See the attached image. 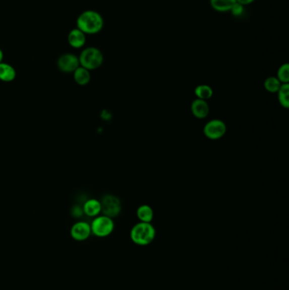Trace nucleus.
Wrapping results in <instances>:
<instances>
[{
  "label": "nucleus",
  "mask_w": 289,
  "mask_h": 290,
  "mask_svg": "<svg viewBox=\"0 0 289 290\" xmlns=\"http://www.w3.org/2000/svg\"><path fill=\"white\" fill-rule=\"evenodd\" d=\"M57 67L64 73H73L80 67L79 58L73 53H64L59 57Z\"/></svg>",
  "instance_id": "0eeeda50"
},
{
  "label": "nucleus",
  "mask_w": 289,
  "mask_h": 290,
  "mask_svg": "<svg viewBox=\"0 0 289 290\" xmlns=\"http://www.w3.org/2000/svg\"><path fill=\"white\" fill-rule=\"evenodd\" d=\"M77 25L85 34H97L104 27V19L97 11H86L78 16Z\"/></svg>",
  "instance_id": "f257e3e1"
},
{
  "label": "nucleus",
  "mask_w": 289,
  "mask_h": 290,
  "mask_svg": "<svg viewBox=\"0 0 289 290\" xmlns=\"http://www.w3.org/2000/svg\"><path fill=\"white\" fill-rule=\"evenodd\" d=\"M83 212L89 217H96L101 213V203L96 199H90L82 205Z\"/></svg>",
  "instance_id": "9b49d317"
},
{
  "label": "nucleus",
  "mask_w": 289,
  "mask_h": 290,
  "mask_svg": "<svg viewBox=\"0 0 289 290\" xmlns=\"http://www.w3.org/2000/svg\"><path fill=\"white\" fill-rule=\"evenodd\" d=\"M156 237V230L151 223L139 221L131 229L130 238L135 245L147 246L150 245Z\"/></svg>",
  "instance_id": "f03ea898"
},
{
  "label": "nucleus",
  "mask_w": 289,
  "mask_h": 290,
  "mask_svg": "<svg viewBox=\"0 0 289 290\" xmlns=\"http://www.w3.org/2000/svg\"><path fill=\"white\" fill-rule=\"evenodd\" d=\"M278 102L281 107L285 109L289 108V83H282L277 92Z\"/></svg>",
  "instance_id": "f3484780"
},
{
  "label": "nucleus",
  "mask_w": 289,
  "mask_h": 290,
  "mask_svg": "<svg viewBox=\"0 0 289 290\" xmlns=\"http://www.w3.org/2000/svg\"><path fill=\"white\" fill-rule=\"evenodd\" d=\"M210 6L217 12H227L237 3V0H210Z\"/></svg>",
  "instance_id": "2eb2a0df"
},
{
  "label": "nucleus",
  "mask_w": 289,
  "mask_h": 290,
  "mask_svg": "<svg viewBox=\"0 0 289 290\" xmlns=\"http://www.w3.org/2000/svg\"><path fill=\"white\" fill-rule=\"evenodd\" d=\"M16 77V71L12 66L7 63H0V81L11 83Z\"/></svg>",
  "instance_id": "f8f14e48"
},
{
  "label": "nucleus",
  "mask_w": 289,
  "mask_h": 290,
  "mask_svg": "<svg viewBox=\"0 0 289 290\" xmlns=\"http://www.w3.org/2000/svg\"><path fill=\"white\" fill-rule=\"evenodd\" d=\"M282 83L277 79L276 77H269L264 82V88L265 90L271 93H276L279 88H281Z\"/></svg>",
  "instance_id": "a211bd4d"
},
{
  "label": "nucleus",
  "mask_w": 289,
  "mask_h": 290,
  "mask_svg": "<svg viewBox=\"0 0 289 290\" xmlns=\"http://www.w3.org/2000/svg\"><path fill=\"white\" fill-rule=\"evenodd\" d=\"M90 226L92 235L98 238H106L114 231V222L109 216L102 215L94 217Z\"/></svg>",
  "instance_id": "20e7f679"
},
{
  "label": "nucleus",
  "mask_w": 289,
  "mask_h": 290,
  "mask_svg": "<svg viewBox=\"0 0 289 290\" xmlns=\"http://www.w3.org/2000/svg\"><path fill=\"white\" fill-rule=\"evenodd\" d=\"M3 59H4L3 51H2V49L0 48V63H2V62H3Z\"/></svg>",
  "instance_id": "5701e85b"
},
{
  "label": "nucleus",
  "mask_w": 289,
  "mask_h": 290,
  "mask_svg": "<svg viewBox=\"0 0 289 290\" xmlns=\"http://www.w3.org/2000/svg\"><path fill=\"white\" fill-rule=\"evenodd\" d=\"M92 235L90 224L87 221H77L71 228V236L76 241H85Z\"/></svg>",
  "instance_id": "6e6552de"
},
{
  "label": "nucleus",
  "mask_w": 289,
  "mask_h": 290,
  "mask_svg": "<svg viewBox=\"0 0 289 290\" xmlns=\"http://www.w3.org/2000/svg\"><path fill=\"white\" fill-rule=\"evenodd\" d=\"M194 94L197 97V99H203V100H206L211 99L213 94H214V91L210 86L206 85V84H200V85L197 86L195 89H194Z\"/></svg>",
  "instance_id": "dca6fc26"
},
{
  "label": "nucleus",
  "mask_w": 289,
  "mask_h": 290,
  "mask_svg": "<svg viewBox=\"0 0 289 290\" xmlns=\"http://www.w3.org/2000/svg\"><path fill=\"white\" fill-rule=\"evenodd\" d=\"M68 43L72 48H82L86 43L85 33L78 28L72 30L68 35Z\"/></svg>",
  "instance_id": "9d476101"
},
{
  "label": "nucleus",
  "mask_w": 289,
  "mask_h": 290,
  "mask_svg": "<svg viewBox=\"0 0 289 290\" xmlns=\"http://www.w3.org/2000/svg\"><path fill=\"white\" fill-rule=\"evenodd\" d=\"M72 215L73 217H76V218H79L81 216H83L84 212H83L82 206L74 205L72 209Z\"/></svg>",
  "instance_id": "412c9836"
},
{
  "label": "nucleus",
  "mask_w": 289,
  "mask_h": 290,
  "mask_svg": "<svg viewBox=\"0 0 289 290\" xmlns=\"http://www.w3.org/2000/svg\"><path fill=\"white\" fill-rule=\"evenodd\" d=\"M230 12H231L232 15L235 16V17L241 16L244 13V6H242L240 4L236 3L232 7L231 10H230Z\"/></svg>",
  "instance_id": "aec40b11"
},
{
  "label": "nucleus",
  "mask_w": 289,
  "mask_h": 290,
  "mask_svg": "<svg viewBox=\"0 0 289 290\" xmlns=\"http://www.w3.org/2000/svg\"><path fill=\"white\" fill-rule=\"evenodd\" d=\"M191 112L197 119H204L210 114V105L206 100L195 99L192 102Z\"/></svg>",
  "instance_id": "1a4fd4ad"
},
{
  "label": "nucleus",
  "mask_w": 289,
  "mask_h": 290,
  "mask_svg": "<svg viewBox=\"0 0 289 290\" xmlns=\"http://www.w3.org/2000/svg\"><path fill=\"white\" fill-rule=\"evenodd\" d=\"M226 125L223 121L220 119H213L208 122L204 125V136L210 140H219L222 139L226 133Z\"/></svg>",
  "instance_id": "423d86ee"
},
{
  "label": "nucleus",
  "mask_w": 289,
  "mask_h": 290,
  "mask_svg": "<svg viewBox=\"0 0 289 290\" xmlns=\"http://www.w3.org/2000/svg\"><path fill=\"white\" fill-rule=\"evenodd\" d=\"M276 77L281 83H289V65L287 63L282 64L279 67Z\"/></svg>",
  "instance_id": "6ab92c4d"
},
{
  "label": "nucleus",
  "mask_w": 289,
  "mask_h": 290,
  "mask_svg": "<svg viewBox=\"0 0 289 290\" xmlns=\"http://www.w3.org/2000/svg\"><path fill=\"white\" fill-rule=\"evenodd\" d=\"M73 77L78 85H88L91 81L90 71L85 69L84 67H79L73 72Z\"/></svg>",
  "instance_id": "ddd939ff"
},
{
  "label": "nucleus",
  "mask_w": 289,
  "mask_h": 290,
  "mask_svg": "<svg viewBox=\"0 0 289 290\" xmlns=\"http://www.w3.org/2000/svg\"><path fill=\"white\" fill-rule=\"evenodd\" d=\"M255 0H237V3L240 4L242 6H249L251 4L254 3Z\"/></svg>",
  "instance_id": "4be33fe9"
},
{
  "label": "nucleus",
  "mask_w": 289,
  "mask_h": 290,
  "mask_svg": "<svg viewBox=\"0 0 289 290\" xmlns=\"http://www.w3.org/2000/svg\"><path fill=\"white\" fill-rule=\"evenodd\" d=\"M80 66L88 71L98 69L103 65L104 55L98 48L89 47L82 50L79 57Z\"/></svg>",
  "instance_id": "7ed1b4c3"
},
{
  "label": "nucleus",
  "mask_w": 289,
  "mask_h": 290,
  "mask_svg": "<svg viewBox=\"0 0 289 290\" xmlns=\"http://www.w3.org/2000/svg\"><path fill=\"white\" fill-rule=\"evenodd\" d=\"M101 213L114 218L122 212V202L119 198L112 195H105L100 200Z\"/></svg>",
  "instance_id": "39448f33"
},
{
  "label": "nucleus",
  "mask_w": 289,
  "mask_h": 290,
  "mask_svg": "<svg viewBox=\"0 0 289 290\" xmlns=\"http://www.w3.org/2000/svg\"><path fill=\"white\" fill-rule=\"evenodd\" d=\"M154 210L148 205H142L137 210V216L142 222L151 223L154 219Z\"/></svg>",
  "instance_id": "4468645a"
}]
</instances>
